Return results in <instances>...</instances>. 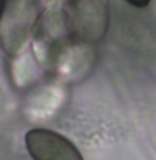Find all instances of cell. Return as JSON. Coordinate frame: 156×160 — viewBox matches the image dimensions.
<instances>
[{
  "mask_svg": "<svg viewBox=\"0 0 156 160\" xmlns=\"http://www.w3.org/2000/svg\"><path fill=\"white\" fill-rule=\"evenodd\" d=\"M25 145L33 160H83L73 142L48 128L30 130L25 135Z\"/></svg>",
  "mask_w": 156,
  "mask_h": 160,
  "instance_id": "6da1fadb",
  "label": "cell"
},
{
  "mask_svg": "<svg viewBox=\"0 0 156 160\" xmlns=\"http://www.w3.org/2000/svg\"><path fill=\"white\" fill-rule=\"evenodd\" d=\"M125 2L133 5V7H136V8H146L151 0H125Z\"/></svg>",
  "mask_w": 156,
  "mask_h": 160,
  "instance_id": "7a4b0ae2",
  "label": "cell"
},
{
  "mask_svg": "<svg viewBox=\"0 0 156 160\" xmlns=\"http://www.w3.org/2000/svg\"><path fill=\"white\" fill-rule=\"evenodd\" d=\"M3 10H5V0H0V18L3 15Z\"/></svg>",
  "mask_w": 156,
  "mask_h": 160,
  "instance_id": "3957f363",
  "label": "cell"
}]
</instances>
